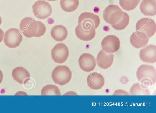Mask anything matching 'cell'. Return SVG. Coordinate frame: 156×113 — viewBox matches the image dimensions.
Wrapping results in <instances>:
<instances>
[{
	"instance_id": "9a60e30c",
	"label": "cell",
	"mask_w": 156,
	"mask_h": 113,
	"mask_svg": "<svg viewBox=\"0 0 156 113\" xmlns=\"http://www.w3.org/2000/svg\"><path fill=\"white\" fill-rule=\"evenodd\" d=\"M149 39V37L145 33L138 31L133 32L130 38L131 44L136 48L145 46L148 44Z\"/></svg>"
},
{
	"instance_id": "603a6c76",
	"label": "cell",
	"mask_w": 156,
	"mask_h": 113,
	"mask_svg": "<svg viewBox=\"0 0 156 113\" xmlns=\"http://www.w3.org/2000/svg\"><path fill=\"white\" fill-rule=\"evenodd\" d=\"M140 0H119V4L124 10L130 11L135 9L138 5Z\"/></svg>"
},
{
	"instance_id": "cb8c5ba5",
	"label": "cell",
	"mask_w": 156,
	"mask_h": 113,
	"mask_svg": "<svg viewBox=\"0 0 156 113\" xmlns=\"http://www.w3.org/2000/svg\"><path fill=\"white\" fill-rule=\"evenodd\" d=\"M129 21V17L128 14L123 12V16L121 20L117 23L111 25L114 29L117 30H122L128 26Z\"/></svg>"
},
{
	"instance_id": "5bb4252c",
	"label": "cell",
	"mask_w": 156,
	"mask_h": 113,
	"mask_svg": "<svg viewBox=\"0 0 156 113\" xmlns=\"http://www.w3.org/2000/svg\"><path fill=\"white\" fill-rule=\"evenodd\" d=\"M114 55L112 53H108L101 50L98 53L96 62L98 66L101 68L106 69L110 67L113 62Z\"/></svg>"
},
{
	"instance_id": "d6986e66",
	"label": "cell",
	"mask_w": 156,
	"mask_h": 113,
	"mask_svg": "<svg viewBox=\"0 0 156 113\" xmlns=\"http://www.w3.org/2000/svg\"><path fill=\"white\" fill-rule=\"evenodd\" d=\"M75 32L76 36L79 39L84 41L92 40L96 34L95 30L85 31L78 24L75 29Z\"/></svg>"
},
{
	"instance_id": "4316f807",
	"label": "cell",
	"mask_w": 156,
	"mask_h": 113,
	"mask_svg": "<svg viewBox=\"0 0 156 113\" xmlns=\"http://www.w3.org/2000/svg\"><path fill=\"white\" fill-rule=\"evenodd\" d=\"M3 78V74L2 71L0 70V84L2 82Z\"/></svg>"
},
{
	"instance_id": "7402d4cb",
	"label": "cell",
	"mask_w": 156,
	"mask_h": 113,
	"mask_svg": "<svg viewBox=\"0 0 156 113\" xmlns=\"http://www.w3.org/2000/svg\"><path fill=\"white\" fill-rule=\"evenodd\" d=\"M41 95H61L60 90L55 85L48 84L44 86L41 91Z\"/></svg>"
},
{
	"instance_id": "30bf717a",
	"label": "cell",
	"mask_w": 156,
	"mask_h": 113,
	"mask_svg": "<svg viewBox=\"0 0 156 113\" xmlns=\"http://www.w3.org/2000/svg\"><path fill=\"white\" fill-rule=\"evenodd\" d=\"M101 45L104 51L108 53H113L117 52L119 49L120 41L115 35H108L103 39Z\"/></svg>"
},
{
	"instance_id": "4fadbf2b",
	"label": "cell",
	"mask_w": 156,
	"mask_h": 113,
	"mask_svg": "<svg viewBox=\"0 0 156 113\" xmlns=\"http://www.w3.org/2000/svg\"><path fill=\"white\" fill-rule=\"evenodd\" d=\"M87 82L91 89L98 90L101 89L105 83V79L100 73L94 72L90 73L87 77Z\"/></svg>"
},
{
	"instance_id": "44dd1931",
	"label": "cell",
	"mask_w": 156,
	"mask_h": 113,
	"mask_svg": "<svg viewBox=\"0 0 156 113\" xmlns=\"http://www.w3.org/2000/svg\"><path fill=\"white\" fill-rule=\"evenodd\" d=\"M60 5L63 10L66 12L74 11L79 5V0H60Z\"/></svg>"
},
{
	"instance_id": "52a82bcc",
	"label": "cell",
	"mask_w": 156,
	"mask_h": 113,
	"mask_svg": "<svg viewBox=\"0 0 156 113\" xmlns=\"http://www.w3.org/2000/svg\"><path fill=\"white\" fill-rule=\"evenodd\" d=\"M23 37L20 30L16 28H10L5 32L4 38L5 44L10 48H15L21 42Z\"/></svg>"
},
{
	"instance_id": "f1b7e54d",
	"label": "cell",
	"mask_w": 156,
	"mask_h": 113,
	"mask_svg": "<svg viewBox=\"0 0 156 113\" xmlns=\"http://www.w3.org/2000/svg\"><path fill=\"white\" fill-rule=\"evenodd\" d=\"M48 0V1H57L58 0Z\"/></svg>"
},
{
	"instance_id": "ffe728a7",
	"label": "cell",
	"mask_w": 156,
	"mask_h": 113,
	"mask_svg": "<svg viewBox=\"0 0 156 113\" xmlns=\"http://www.w3.org/2000/svg\"><path fill=\"white\" fill-rule=\"evenodd\" d=\"M147 88L140 83H136L130 88V94L131 95H150V92Z\"/></svg>"
},
{
	"instance_id": "7a4b0ae2",
	"label": "cell",
	"mask_w": 156,
	"mask_h": 113,
	"mask_svg": "<svg viewBox=\"0 0 156 113\" xmlns=\"http://www.w3.org/2000/svg\"><path fill=\"white\" fill-rule=\"evenodd\" d=\"M136 75L140 83L145 86L148 87L156 82V70L153 66L145 64L140 65L137 70Z\"/></svg>"
},
{
	"instance_id": "d4e9b609",
	"label": "cell",
	"mask_w": 156,
	"mask_h": 113,
	"mask_svg": "<svg viewBox=\"0 0 156 113\" xmlns=\"http://www.w3.org/2000/svg\"><path fill=\"white\" fill-rule=\"evenodd\" d=\"M113 95H129V94L127 92L121 89L115 90L113 94Z\"/></svg>"
},
{
	"instance_id": "8992f818",
	"label": "cell",
	"mask_w": 156,
	"mask_h": 113,
	"mask_svg": "<svg viewBox=\"0 0 156 113\" xmlns=\"http://www.w3.org/2000/svg\"><path fill=\"white\" fill-rule=\"evenodd\" d=\"M32 8L34 15L40 19L47 18L52 13V9L51 5L44 0L37 1L32 5Z\"/></svg>"
},
{
	"instance_id": "ba28073f",
	"label": "cell",
	"mask_w": 156,
	"mask_h": 113,
	"mask_svg": "<svg viewBox=\"0 0 156 113\" xmlns=\"http://www.w3.org/2000/svg\"><path fill=\"white\" fill-rule=\"evenodd\" d=\"M136 28V31L145 33L149 37L153 36L156 31V25L155 21L149 18H143L137 22Z\"/></svg>"
},
{
	"instance_id": "83f0119b",
	"label": "cell",
	"mask_w": 156,
	"mask_h": 113,
	"mask_svg": "<svg viewBox=\"0 0 156 113\" xmlns=\"http://www.w3.org/2000/svg\"><path fill=\"white\" fill-rule=\"evenodd\" d=\"M1 23H2V19H1V18L0 16V25L1 24Z\"/></svg>"
},
{
	"instance_id": "6da1fadb",
	"label": "cell",
	"mask_w": 156,
	"mask_h": 113,
	"mask_svg": "<svg viewBox=\"0 0 156 113\" xmlns=\"http://www.w3.org/2000/svg\"><path fill=\"white\" fill-rule=\"evenodd\" d=\"M20 28L23 35L29 38L40 37L45 33L46 31V27L44 24L30 17L23 18L20 23Z\"/></svg>"
},
{
	"instance_id": "2e32d148",
	"label": "cell",
	"mask_w": 156,
	"mask_h": 113,
	"mask_svg": "<svg viewBox=\"0 0 156 113\" xmlns=\"http://www.w3.org/2000/svg\"><path fill=\"white\" fill-rule=\"evenodd\" d=\"M12 75L15 80L21 84H25L30 77L29 72L21 67L15 68L12 71Z\"/></svg>"
},
{
	"instance_id": "9c48e42d",
	"label": "cell",
	"mask_w": 156,
	"mask_h": 113,
	"mask_svg": "<svg viewBox=\"0 0 156 113\" xmlns=\"http://www.w3.org/2000/svg\"><path fill=\"white\" fill-rule=\"evenodd\" d=\"M69 55V50L65 44L60 43L56 44L52 48L51 56L56 63L62 64L67 60Z\"/></svg>"
},
{
	"instance_id": "484cf974",
	"label": "cell",
	"mask_w": 156,
	"mask_h": 113,
	"mask_svg": "<svg viewBox=\"0 0 156 113\" xmlns=\"http://www.w3.org/2000/svg\"><path fill=\"white\" fill-rule=\"evenodd\" d=\"M4 36V33L3 31L0 28V42L3 40Z\"/></svg>"
},
{
	"instance_id": "277c9868",
	"label": "cell",
	"mask_w": 156,
	"mask_h": 113,
	"mask_svg": "<svg viewBox=\"0 0 156 113\" xmlns=\"http://www.w3.org/2000/svg\"><path fill=\"white\" fill-rule=\"evenodd\" d=\"M51 77L55 83L61 86L64 85L70 81L72 72L66 66L58 65L52 71Z\"/></svg>"
},
{
	"instance_id": "7c38bea8",
	"label": "cell",
	"mask_w": 156,
	"mask_h": 113,
	"mask_svg": "<svg viewBox=\"0 0 156 113\" xmlns=\"http://www.w3.org/2000/svg\"><path fill=\"white\" fill-rule=\"evenodd\" d=\"M141 60L148 63H154L156 62V46L149 45L141 49L139 53Z\"/></svg>"
},
{
	"instance_id": "3957f363",
	"label": "cell",
	"mask_w": 156,
	"mask_h": 113,
	"mask_svg": "<svg viewBox=\"0 0 156 113\" xmlns=\"http://www.w3.org/2000/svg\"><path fill=\"white\" fill-rule=\"evenodd\" d=\"M100 22L99 16L91 12L83 13L78 17V25L85 31L95 30L98 27Z\"/></svg>"
},
{
	"instance_id": "ac0fdd59",
	"label": "cell",
	"mask_w": 156,
	"mask_h": 113,
	"mask_svg": "<svg viewBox=\"0 0 156 113\" xmlns=\"http://www.w3.org/2000/svg\"><path fill=\"white\" fill-rule=\"evenodd\" d=\"M51 35L52 38L55 40L61 42L65 40L68 35L67 29L63 25H55L51 29Z\"/></svg>"
},
{
	"instance_id": "8fae6325",
	"label": "cell",
	"mask_w": 156,
	"mask_h": 113,
	"mask_svg": "<svg viewBox=\"0 0 156 113\" xmlns=\"http://www.w3.org/2000/svg\"><path fill=\"white\" fill-rule=\"evenodd\" d=\"M78 63L80 68L86 72L93 71L96 65L95 58L91 54L87 53H83L80 56Z\"/></svg>"
},
{
	"instance_id": "e0dca14e",
	"label": "cell",
	"mask_w": 156,
	"mask_h": 113,
	"mask_svg": "<svg viewBox=\"0 0 156 113\" xmlns=\"http://www.w3.org/2000/svg\"><path fill=\"white\" fill-rule=\"evenodd\" d=\"M141 13L144 15L153 16L156 14L155 0H142L140 7Z\"/></svg>"
},
{
	"instance_id": "5b68a950",
	"label": "cell",
	"mask_w": 156,
	"mask_h": 113,
	"mask_svg": "<svg viewBox=\"0 0 156 113\" xmlns=\"http://www.w3.org/2000/svg\"><path fill=\"white\" fill-rule=\"evenodd\" d=\"M123 12L118 5H110L104 10L103 18L104 20L111 25L118 23L122 18Z\"/></svg>"
}]
</instances>
